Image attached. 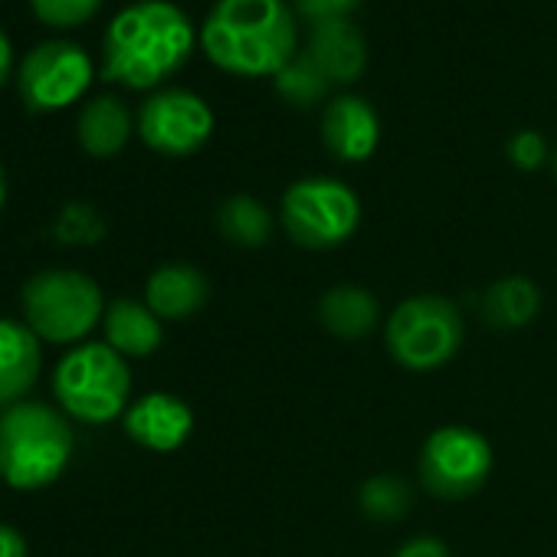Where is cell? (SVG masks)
Returning a JSON list of instances; mask_svg holds the SVG:
<instances>
[{"instance_id": "obj_6", "label": "cell", "mask_w": 557, "mask_h": 557, "mask_svg": "<svg viewBox=\"0 0 557 557\" xmlns=\"http://www.w3.org/2000/svg\"><path fill=\"white\" fill-rule=\"evenodd\" d=\"M462 315L443 296H413L394 309L387 319V351L413 374L440 371L462 348Z\"/></svg>"}, {"instance_id": "obj_14", "label": "cell", "mask_w": 557, "mask_h": 557, "mask_svg": "<svg viewBox=\"0 0 557 557\" xmlns=\"http://www.w3.org/2000/svg\"><path fill=\"white\" fill-rule=\"evenodd\" d=\"M306 53L312 63L329 76L332 86H348L355 83L364 66H368V44L364 34L345 17V21H325L312 24Z\"/></svg>"}, {"instance_id": "obj_25", "label": "cell", "mask_w": 557, "mask_h": 557, "mask_svg": "<svg viewBox=\"0 0 557 557\" xmlns=\"http://www.w3.org/2000/svg\"><path fill=\"white\" fill-rule=\"evenodd\" d=\"M505 154L511 158L515 168H521V171H537V168L547 161V141H544L537 132L524 128V132H515V135L508 138Z\"/></svg>"}, {"instance_id": "obj_29", "label": "cell", "mask_w": 557, "mask_h": 557, "mask_svg": "<svg viewBox=\"0 0 557 557\" xmlns=\"http://www.w3.org/2000/svg\"><path fill=\"white\" fill-rule=\"evenodd\" d=\"M11 70H14V50H11V40L0 30V86L11 79Z\"/></svg>"}, {"instance_id": "obj_7", "label": "cell", "mask_w": 557, "mask_h": 557, "mask_svg": "<svg viewBox=\"0 0 557 557\" xmlns=\"http://www.w3.org/2000/svg\"><path fill=\"white\" fill-rule=\"evenodd\" d=\"M361 223L358 194L335 177H302L283 197V226L306 249H335Z\"/></svg>"}, {"instance_id": "obj_3", "label": "cell", "mask_w": 557, "mask_h": 557, "mask_svg": "<svg viewBox=\"0 0 557 557\" xmlns=\"http://www.w3.org/2000/svg\"><path fill=\"white\" fill-rule=\"evenodd\" d=\"M73 430L50 404L21 400L0 413V479L17 492L53 485L73 462Z\"/></svg>"}, {"instance_id": "obj_19", "label": "cell", "mask_w": 557, "mask_h": 557, "mask_svg": "<svg viewBox=\"0 0 557 557\" xmlns=\"http://www.w3.org/2000/svg\"><path fill=\"white\" fill-rule=\"evenodd\" d=\"M537 309H541V293L531 278H521V275L498 278L482 296V319L492 329H505V332L524 329L528 322H534Z\"/></svg>"}, {"instance_id": "obj_11", "label": "cell", "mask_w": 557, "mask_h": 557, "mask_svg": "<svg viewBox=\"0 0 557 557\" xmlns=\"http://www.w3.org/2000/svg\"><path fill=\"white\" fill-rule=\"evenodd\" d=\"M125 433L141 446V449H151V453H174L181 449L190 433H194V410L174 397V394H145L141 400H135L125 417Z\"/></svg>"}, {"instance_id": "obj_2", "label": "cell", "mask_w": 557, "mask_h": 557, "mask_svg": "<svg viewBox=\"0 0 557 557\" xmlns=\"http://www.w3.org/2000/svg\"><path fill=\"white\" fill-rule=\"evenodd\" d=\"M200 47L230 76H275L299 53V21L286 0H216Z\"/></svg>"}, {"instance_id": "obj_20", "label": "cell", "mask_w": 557, "mask_h": 557, "mask_svg": "<svg viewBox=\"0 0 557 557\" xmlns=\"http://www.w3.org/2000/svg\"><path fill=\"white\" fill-rule=\"evenodd\" d=\"M216 226L220 233L233 243V246H246L256 249L269 239L272 233V216L269 210L249 197V194H236L230 200H223V207L216 210Z\"/></svg>"}, {"instance_id": "obj_21", "label": "cell", "mask_w": 557, "mask_h": 557, "mask_svg": "<svg viewBox=\"0 0 557 557\" xmlns=\"http://www.w3.org/2000/svg\"><path fill=\"white\" fill-rule=\"evenodd\" d=\"M272 79H275V92L278 96H283L286 102H293V106H302V109L322 102L329 96V89H332L329 76L312 63V57L306 50L296 53Z\"/></svg>"}, {"instance_id": "obj_16", "label": "cell", "mask_w": 557, "mask_h": 557, "mask_svg": "<svg viewBox=\"0 0 557 557\" xmlns=\"http://www.w3.org/2000/svg\"><path fill=\"white\" fill-rule=\"evenodd\" d=\"M102 325H106V345H112L122 358H148L164 342L161 319L148 309V302L115 299L106 309Z\"/></svg>"}, {"instance_id": "obj_26", "label": "cell", "mask_w": 557, "mask_h": 557, "mask_svg": "<svg viewBox=\"0 0 557 557\" xmlns=\"http://www.w3.org/2000/svg\"><path fill=\"white\" fill-rule=\"evenodd\" d=\"M361 0H296V14L306 17L309 24H325V21H345Z\"/></svg>"}, {"instance_id": "obj_5", "label": "cell", "mask_w": 557, "mask_h": 557, "mask_svg": "<svg viewBox=\"0 0 557 557\" xmlns=\"http://www.w3.org/2000/svg\"><path fill=\"white\" fill-rule=\"evenodd\" d=\"M24 319L40 342L83 345L106 319L96 278L76 269H44L24 286Z\"/></svg>"}, {"instance_id": "obj_4", "label": "cell", "mask_w": 557, "mask_h": 557, "mask_svg": "<svg viewBox=\"0 0 557 557\" xmlns=\"http://www.w3.org/2000/svg\"><path fill=\"white\" fill-rule=\"evenodd\" d=\"M53 397L70 420L106 426L128 410L132 371L112 345L83 342L60 358L53 371Z\"/></svg>"}, {"instance_id": "obj_31", "label": "cell", "mask_w": 557, "mask_h": 557, "mask_svg": "<svg viewBox=\"0 0 557 557\" xmlns=\"http://www.w3.org/2000/svg\"><path fill=\"white\" fill-rule=\"evenodd\" d=\"M554 174H557V154H554Z\"/></svg>"}, {"instance_id": "obj_12", "label": "cell", "mask_w": 557, "mask_h": 557, "mask_svg": "<svg viewBox=\"0 0 557 557\" xmlns=\"http://www.w3.org/2000/svg\"><path fill=\"white\" fill-rule=\"evenodd\" d=\"M322 138L325 148L345 161V164H361L377 151L381 141V119L374 106L361 96H335L325 112H322Z\"/></svg>"}, {"instance_id": "obj_27", "label": "cell", "mask_w": 557, "mask_h": 557, "mask_svg": "<svg viewBox=\"0 0 557 557\" xmlns=\"http://www.w3.org/2000/svg\"><path fill=\"white\" fill-rule=\"evenodd\" d=\"M394 557H449V547L440 537L420 534V537H410L407 544H400Z\"/></svg>"}, {"instance_id": "obj_13", "label": "cell", "mask_w": 557, "mask_h": 557, "mask_svg": "<svg viewBox=\"0 0 557 557\" xmlns=\"http://www.w3.org/2000/svg\"><path fill=\"white\" fill-rule=\"evenodd\" d=\"M44 348L27 322L0 319V407L21 404L40 381Z\"/></svg>"}, {"instance_id": "obj_17", "label": "cell", "mask_w": 557, "mask_h": 557, "mask_svg": "<svg viewBox=\"0 0 557 557\" xmlns=\"http://www.w3.org/2000/svg\"><path fill=\"white\" fill-rule=\"evenodd\" d=\"M79 145L92 158H112L119 154L132 138V115L122 99L115 96H96L86 102L79 125H76Z\"/></svg>"}, {"instance_id": "obj_18", "label": "cell", "mask_w": 557, "mask_h": 557, "mask_svg": "<svg viewBox=\"0 0 557 557\" xmlns=\"http://www.w3.org/2000/svg\"><path fill=\"white\" fill-rule=\"evenodd\" d=\"M322 325L345 342H361L377 325V299L364 286H335L319 302Z\"/></svg>"}, {"instance_id": "obj_15", "label": "cell", "mask_w": 557, "mask_h": 557, "mask_svg": "<svg viewBox=\"0 0 557 557\" xmlns=\"http://www.w3.org/2000/svg\"><path fill=\"white\" fill-rule=\"evenodd\" d=\"M207 299H210L207 275L200 269H194L190 262H168L148 275L145 302L158 319L184 322V319L197 315L207 306Z\"/></svg>"}, {"instance_id": "obj_22", "label": "cell", "mask_w": 557, "mask_h": 557, "mask_svg": "<svg viewBox=\"0 0 557 557\" xmlns=\"http://www.w3.org/2000/svg\"><path fill=\"white\" fill-rule=\"evenodd\" d=\"M361 511L374 521H397L404 518L410 508H413V492L404 479L397 475H371L364 485H361Z\"/></svg>"}, {"instance_id": "obj_23", "label": "cell", "mask_w": 557, "mask_h": 557, "mask_svg": "<svg viewBox=\"0 0 557 557\" xmlns=\"http://www.w3.org/2000/svg\"><path fill=\"white\" fill-rule=\"evenodd\" d=\"M30 8L44 24L70 30L89 24L99 14L102 0H30Z\"/></svg>"}, {"instance_id": "obj_28", "label": "cell", "mask_w": 557, "mask_h": 557, "mask_svg": "<svg viewBox=\"0 0 557 557\" xmlns=\"http://www.w3.org/2000/svg\"><path fill=\"white\" fill-rule=\"evenodd\" d=\"M0 557H27V541L14 524L0 521Z\"/></svg>"}, {"instance_id": "obj_10", "label": "cell", "mask_w": 557, "mask_h": 557, "mask_svg": "<svg viewBox=\"0 0 557 557\" xmlns=\"http://www.w3.org/2000/svg\"><path fill=\"white\" fill-rule=\"evenodd\" d=\"M138 135L158 154L187 158L210 141L213 112L187 89H161L138 109Z\"/></svg>"}, {"instance_id": "obj_24", "label": "cell", "mask_w": 557, "mask_h": 557, "mask_svg": "<svg viewBox=\"0 0 557 557\" xmlns=\"http://www.w3.org/2000/svg\"><path fill=\"white\" fill-rule=\"evenodd\" d=\"M106 233L99 213L86 203H70L63 213H60V223H57V236L63 243H99V236Z\"/></svg>"}, {"instance_id": "obj_9", "label": "cell", "mask_w": 557, "mask_h": 557, "mask_svg": "<svg viewBox=\"0 0 557 557\" xmlns=\"http://www.w3.org/2000/svg\"><path fill=\"white\" fill-rule=\"evenodd\" d=\"M92 83V60L70 40L34 47L17 73L21 99L30 112H60L73 106Z\"/></svg>"}, {"instance_id": "obj_8", "label": "cell", "mask_w": 557, "mask_h": 557, "mask_svg": "<svg viewBox=\"0 0 557 557\" xmlns=\"http://www.w3.org/2000/svg\"><path fill=\"white\" fill-rule=\"evenodd\" d=\"M492 446L469 426H440L420 449V479L430 495L462 502L492 475Z\"/></svg>"}, {"instance_id": "obj_30", "label": "cell", "mask_w": 557, "mask_h": 557, "mask_svg": "<svg viewBox=\"0 0 557 557\" xmlns=\"http://www.w3.org/2000/svg\"><path fill=\"white\" fill-rule=\"evenodd\" d=\"M8 203V177H4V168H0V210Z\"/></svg>"}, {"instance_id": "obj_1", "label": "cell", "mask_w": 557, "mask_h": 557, "mask_svg": "<svg viewBox=\"0 0 557 557\" xmlns=\"http://www.w3.org/2000/svg\"><path fill=\"white\" fill-rule=\"evenodd\" d=\"M197 34L171 0H138L119 11L102 37V79L128 89H154L194 53Z\"/></svg>"}]
</instances>
